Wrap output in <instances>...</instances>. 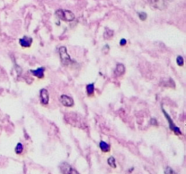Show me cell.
Masks as SVG:
<instances>
[{"instance_id":"obj_14","label":"cell","mask_w":186,"mask_h":174,"mask_svg":"<svg viewBox=\"0 0 186 174\" xmlns=\"http://www.w3.org/2000/svg\"><path fill=\"white\" fill-rule=\"evenodd\" d=\"M113 31L111 30V29L106 28V33H105V38H106V39H110V38L113 36Z\"/></svg>"},{"instance_id":"obj_6","label":"cell","mask_w":186,"mask_h":174,"mask_svg":"<svg viewBox=\"0 0 186 174\" xmlns=\"http://www.w3.org/2000/svg\"><path fill=\"white\" fill-rule=\"evenodd\" d=\"M60 102L61 103L65 106V107H71L74 105V100L72 97L68 96V95H65V94H63L60 96Z\"/></svg>"},{"instance_id":"obj_8","label":"cell","mask_w":186,"mask_h":174,"mask_svg":"<svg viewBox=\"0 0 186 174\" xmlns=\"http://www.w3.org/2000/svg\"><path fill=\"white\" fill-rule=\"evenodd\" d=\"M32 42H33V38L27 35L19 39V44L22 47H29L32 45Z\"/></svg>"},{"instance_id":"obj_9","label":"cell","mask_w":186,"mask_h":174,"mask_svg":"<svg viewBox=\"0 0 186 174\" xmlns=\"http://www.w3.org/2000/svg\"><path fill=\"white\" fill-rule=\"evenodd\" d=\"M30 73L34 76H36L37 78L41 79L44 77V73H45V68L44 67H39L35 70H30Z\"/></svg>"},{"instance_id":"obj_18","label":"cell","mask_w":186,"mask_h":174,"mask_svg":"<svg viewBox=\"0 0 186 174\" xmlns=\"http://www.w3.org/2000/svg\"><path fill=\"white\" fill-rule=\"evenodd\" d=\"M164 172H165V174H177L172 168H170V167H166L165 170H164Z\"/></svg>"},{"instance_id":"obj_1","label":"cell","mask_w":186,"mask_h":174,"mask_svg":"<svg viewBox=\"0 0 186 174\" xmlns=\"http://www.w3.org/2000/svg\"><path fill=\"white\" fill-rule=\"evenodd\" d=\"M55 16L65 22H71L75 19V15L73 12L69 10H63V9H58L55 11Z\"/></svg>"},{"instance_id":"obj_7","label":"cell","mask_w":186,"mask_h":174,"mask_svg":"<svg viewBox=\"0 0 186 174\" xmlns=\"http://www.w3.org/2000/svg\"><path fill=\"white\" fill-rule=\"evenodd\" d=\"M40 100H41V102L43 104H47L48 102H49V94H48V91L45 88L41 89L40 90Z\"/></svg>"},{"instance_id":"obj_21","label":"cell","mask_w":186,"mask_h":174,"mask_svg":"<svg viewBox=\"0 0 186 174\" xmlns=\"http://www.w3.org/2000/svg\"><path fill=\"white\" fill-rule=\"evenodd\" d=\"M168 1H172V0H168Z\"/></svg>"},{"instance_id":"obj_16","label":"cell","mask_w":186,"mask_h":174,"mask_svg":"<svg viewBox=\"0 0 186 174\" xmlns=\"http://www.w3.org/2000/svg\"><path fill=\"white\" fill-rule=\"evenodd\" d=\"M23 144L21 143H17V147H16V149H15V150H16V153H17V154H20V153H22V151H23Z\"/></svg>"},{"instance_id":"obj_12","label":"cell","mask_w":186,"mask_h":174,"mask_svg":"<svg viewBox=\"0 0 186 174\" xmlns=\"http://www.w3.org/2000/svg\"><path fill=\"white\" fill-rule=\"evenodd\" d=\"M86 93L89 96L93 95L95 93V83H89L86 85Z\"/></svg>"},{"instance_id":"obj_15","label":"cell","mask_w":186,"mask_h":174,"mask_svg":"<svg viewBox=\"0 0 186 174\" xmlns=\"http://www.w3.org/2000/svg\"><path fill=\"white\" fill-rule=\"evenodd\" d=\"M176 63L179 66H184V57L181 56V55H178L177 58H176Z\"/></svg>"},{"instance_id":"obj_20","label":"cell","mask_w":186,"mask_h":174,"mask_svg":"<svg viewBox=\"0 0 186 174\" xmlns=\"http://www.w3.org/2000/svg\"><path fill=\"white\" fill-rule=\"evenodd\" d=\"M151 122H152V123H154V124H153L154 125H157V123H156V121H155L154 119H152V121H151Z\"/></svg>"},{"instance_id":"obj_19","label":"cell","mask_w":186,"mask_h":174,"mask_svg":"<svg viewBox=\"0 0 186 174\" xmlns=\"http://www.w3.org/2000/svg\"><path fill=\"white\" fill-rule=\"evenodd\" d=\"M126 45V39H125V38H123V39H121L120 40V46H125Z\"/></svg>"},{"instance_id":"obj_17","label":"cell","mask_w":186,"mask_h":174,"mask_svg":"<svg viewBox=\"0 0 186 174\" xmlns=\"http://www.w3.org/2000/svg\"><path fill=\"white\" fill-rule=\"evenodd\" d=\"M138 16H139V18L142 20V21H145L147 19V14L145 12H139L138 13Z\"/></svg>"},{"instance_id":"obj_3","label":"cell","mask_w":186,"mask_h":174,"mask_svg":"<svg viewBox=\"0 0 186 174\" xmlns=\"http://www.w3.org/2000/svg\"><path fill=\"white\" fill-rule=\"evenodd\" d=\"M162 111L164 116L166 117V119H167V121H168V123H169V127H170V129H171L173 131H174L175 134H177V135H181V134H182V131H181L180 128H178L176 125L174 124L173 121L171 119V117L169 116V114H168V113H166V111L163 109V106H162Z\"/></svg>"},{"instance_id":"obj_2","label":"cell","mask_w":186,"mask_h":174,"mask_svg":"<svg viewBox=\"0 0 186 174\" xmlns=\"http://www.w3.org/2000/svg\"><path fill=\"white\" fill-rule=\"evenodd\" d=\"M59 55H60V60H61V63L65 65V66H68L70 65V64L72 63V59L67 52V49L65 46H61L59 48Z\"/></svg>"},{"instance_id":"obj_4","label":"cell","mask_w":186,"mask_h":174,"mask_svg":"<svg viewBox=\"0 0 186 174\" xmlns=\"http://www.w3.org/2000/svg\"><path fill=\"white\" fill-rule=\"evenodd\" d=\"M148 2L154 8L159 9V10H163L167 6L165 0H148Z\"/></svg>"},{"instance_id":"obj_11","label":"cell","mask_w":186,"mask_h":174,"mask_svg":"<svg viewBox=\"0 0 186 174\" xmlns=\"http://www.w3.org/2000/svg\"><path fill=\"white\" fill-rule=\"evenodd\" d=\"M99 147H100V149L102 150V151H104V152H108V151L110 150V145H109L107 143L104 142V141H101V142H100Z\"/></svg>"},{"instance_id":"obj_10","label":"cell","mask_w":186,"mask_h":174,"mask_svg":"<svg viewBox=\"0 0 186 174\" xmlns=\"http://www.w3.org/2000/svg\"><path fill=\"white\" fill-rule=\"evenodd\" d=\"M125 73V67L123 64H117L116 65V68L114 70V75L116 76H120L123 75Z\"/></svg>"},{"instance_id":"obj_13","label":"cell","mask_w":186,"mask_h":174,"mask_svg":"<svg viewBox=\"0 0 186 174\" xmlns=\"http://www.w3.org/2000/svg\"><path fill=\"white\" fill-rule=\"evenodd\" d=\"M108 164L112 167V168H116V162H115V159L113 157H110L107 161Z\"/></svg>"},{"instance_id":"obj_5","label":"cell","mask_w":186,"mask_h":174,"mask_svg":"<svg viewBox=\"0 0 186 174\" xmlns=\"http://www.w3.org/2000/svg\"><path fill=\"white\" fill-rule=\"evenodd\" d=\"M60 170L61 172L63 174H79L77 171H76L75 169H73L68 163L64 162L60 165Z\"/></svg>"}]
</instances>
